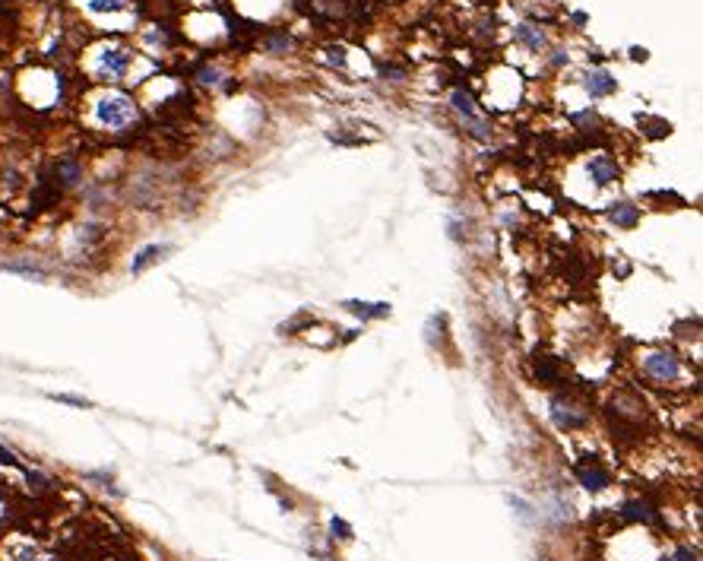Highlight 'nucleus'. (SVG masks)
I'll use <instances>...</instances> for the list:
<instances>
[{
    "mask_svg": "<svg viewBox=\"0 0 703 561\" xmlns=\"http://www.w3.org/2000/svg\"><path fill=\"white\" fill-rule=\"evenodd\" d=\"M555 422L561 425V428H583L586 425V416H573L570 409H561L555 403Z\"/></svg>",
    "mask_w": 703,
    "mask_h": 561,
    "instance_id": "obj_15",
    "label": "nucleus"
},
{
    "mask_svg": "<svg viewBox=\"0 0 703 561\" xmlns=\"http://www.w3.org/2000/svg\"><path fill=\"white\" fill-rule=\"evenodd\" d=\"M54 400H57V403H70V406H77V409H89V400H83V396H70V394H54Z\"/></svg>",
    "mask_w": 703,
    "mask_h": 561,
    "instance_id": "obj_20",
    "label": "nucleus"
},
{
    "mask_svg": "<svg viewBox=\"0 0 703 561\" xmlns=\"http://www.w3.org/2000/svg\"><path fill=\"white\" fill-rule=\"evenodd\" d=\"M345 308L355 311L358 317H384V314H390V305H384V301H345Z\"/></svg>",
    "mask_w": 703,
    "mask_h": 561,
    "instance_id": "obj_11",
    "label": "nucleus"
},
{
    "mask_svg": "<svg viewBox=\"0 0 703 561\" xmlns=\"http://www.w3.org/2000/svg\"><path fill=\"white\" fill-rule=\"evenodd\" d=\"M131 0H89V10L92 13H121L127 10Z\"/></svg>",
    "mask_w": 703,
    "mask_h": 561,
    "instance_id": "obj_16",
    "label": "nucleus"
},
{
    "mask_svg": "<svg viewBox=\"0 0 703 561\" xmlns=\"http://www.w3.org/2000/svg\"><path fill=\"white\" fill-rule=\"evenodd\" d=\"M131 60H133L131 48H124V45H108V48H101V54H99V77L101 79H121L127 70H131Z\"/></svg>",
    "mask_w": 703,
    "mask_h": 561,
    "instance_id": "obj_2",
    "label": "nucleus"
},
{
    "mask_svg": "<svg viewBox=\"0 0 703 561\" xmlns=\"http://www.w3.org/2000/svg\"><path fill=\"white\" fill-rule=\"evenodd\" d=\"M577 479H580V485H583L586 491H602V489H609V482H611L609 470H605V466H599L592 457L583 460V463L577 466Z\"/></svg>",
    "mask_w": 703,
    "mask_h": 561,
    "instance_id": "obj_3",
    "label": "nucleus"
},
{
    "mask_svg": "<svg viewBox=\"0 0 703 561\" xmlns=\"http://www.w3.org/2000/svg\"><path fill=\"white\" fill-rule=\"evenodd\" d=\"M162 251H165V248H162V245H149V248H143V251L133 257L131 270H133V273H143V270H146L149 263H155V260H159Z\"/></svg>",
    "mask_w": 703,
    "mask_h": 561,
    "instance_id": "obj_13",
    "label": "nucleus"
},
{
    "mask_svg": "<svg viewBox=\"0 0 703 561\" xmlns=\"http://www.w3.org/2000/svg\"><path fill=\"white\" fill-rule=\"evenodd\" d=\"M453 108L463 114V118H472V114H475V102H472V96H469V92H463V89H456V92H453Z\"/></svg>",
    "mask_w": 703,
    "mask_h": 561,
    "instance_id": "obj_17",
    "label": "nucleus"
},
{
    "mask_svg": "<svg viewBox=\"0 0 703 561\" xmlns=\"http://www.w3.org/2000/svg\"><path fill=\"white\" fill-rule=\"evenodd\" d=\"M26 476H29V485H32L35 491H51V479H48L45 472H32V470H29Z\"/></svg>",
    "mask_w": 703,
    "mask_h": 561,
    "instance_id": "obj_18",
    "label": "nucleus"
},
{
    "mask_svg": "<svg viewBox=\"0 0 703 561\" xmlns=\"http://www.w3.org/2000/svg\"><path fill=\"white\" fill-rule=\"evenodd\" d=\"M0 466H19V460H16V457H13V454H10V450H6V448H4V444H0Z\"/></svg>",
    "mask_w": 703,
    "mask_h": 561,
    "instance_id": "obj_23",
    "label": "nucleus"
},
{
    "mask_svg": "<svg viewBox=\"0 0 703 561\" xmlns=\"http://www.w3.org/2000/svg\"><path fill=\"white\" fill-rule=\"evenodd\" d=\"M586 89H589L592 99H602V96H611L618 89L615 77H609L605 70H589L586 73Z\"/></svg>",
    "mask_w": 703,
    "mask_h": 561,
    "instance_id": "obj_7",
    "label": "nucleus"
},
{
    "mask_svg": "<svg viewBox=\"0 0 703 561\" xmlns=\"http://www.w3.org/2000/svg\"><path fill=\"white\" fill-rule=\"evenodd\" d=\"M330 530H333V536H339V539H352L349 523H343V520H336V517L330 520Z\"/></svg>",
    "mask_w": 703,
    "mask_h": 561,
    "instance_id": "obj_21",
    "label": "nucleus"
},
{
    "mask_svg": "<svg viewBox=\"0 0 703 561\" xmlns=\"http://www.w3.org/2000/svg\"><path fill=\"white\" fill-rule=\"evenodd\" d=\"M675 561H697V549H687L685 545V549L675 552Z\"/></svg>",
    "mask_w": 703,
    "mask_h": 561,
    "instance_id": "obj_22",
    "label": "nucleus"
},
{
    "mask_svg": "<svg viewBox=\"0 0 703 561\" xmlns=\"http://www.w3.org/2000/svg\"><path fill=\"white\" fill-rule=\"evenodd\" d=\"M586 172H589V178L596 181L599 187H609L621 178V168L611 155H592V159L586 162Z\"/></svg>",
    "mask_w": 703,
    "mask_h": 561,
    "instance_id": "obj_5",
    "label": "nucleus"
},
{
    "mask_svg": "<svg viewBox=\"0 0 703 561\" xmlns=\"http://www.w3.org/2000/svg\"><path fill=\"white\" fill-rule=\"evenodd\" d=\"M678 371H681L678 355H672V352H653V355H646V374L656 377V381H675V377H678Z\"/></svg>",
    "mask_w": 703,
    "mask_h": 561,
    "instance_id": "obj_4",
    "label": "nucleus"
},
{
    "mask_svg": "<svg viewBox=\"0 0 703 561\" xmlns=\"http://www.w3.org/2000/svg\"><path fill=\"white\" fill-rule=\"evenodd\" d=\"M0 511H4V501H0Z\"/></svg>",
    "mask_w": 703,
    "mask_h": 561,
    "instance_id": "obj_24",
    "label": "nucleus"
},
{
    "mask_svg": "<svg viewBox=\"0 0 703 561\" xmlns=\"http://www.w3.org/2000/svg\"><path fill=\"white\" fill-rule=\"evenodd\" d=\"M95 121L108 130H127L136 121V105L121 92H108L95 102Z\"/></svg>",
    "mask_w": 703,
    "mask_h": 561,
    "instance_id": "obj_1",
    "label": "nucleus"
},
{
    "mask_svg": "<svg viewBox=\"0 0 703 561\" xmlns=\"http://www.w3.org/2000/svg\"><path fill=\"white\" fill-rule=\"evenodd\" d=\"M514 38H516V42H523V45H526L529 51H538V48H542V45H545V35H542V32L536 29V26H529V23L516 26Z\"/></svg>",
    "mask_w": 703,
    "mask_h": 561,
    "instance_id": "obj_10",
    "label": "nucleus"
},
{
    "mask_svg": "<svg viewBox=\"0 0 703 561\" xmlns=\"http://www.w3.org/2000/svg\"><path fill=\"white\" fill-rule=\"evenodd\" d=\"M13 561H48V558H45L38 549H32V545H23V549H16Z\"/></svg>",
    "mask_w": 703,
    "mask_h": 561,
    "instance_id": "obj_19",
    "label": "nucleus"
},
{
    "mask_svg": "<svg viewBox=\"0 0 703 561\" xmlns=\"http://www.w3.org/2000/svg\"><path fill=\"white\" fill-rule=\"evenodd\" d=\"M536 377L542 384H558V381H561V365H558V358L538 355L536 358Z\"/></svg>",
    "mask_w": 703,
    "mask_h": 561,
    "instance_id": "obj_9",
    "label": "nucleus"
},
{
    "mask_svg": "<svg viewBox=\"0 0 703 561\" xmlns=\"http://www.w3.org/2000/svg\"><path fill=\"white\" fill-rule=\"evenodd\" d=\"M609 219L615 222L618 228H633L640 222V209L633 204H627V200H618V204L609 206Z\"/></svg>",
    "mask_w": 703,
    "mask_h": 561,
    "instance_id": "obj_8",
    "label": "nucleus"
},
{
    "mask_svg": "<svg viewBox=\"0 0 703 561\" xmlns=\"http://www.w3.org/2000/svg\"><path fill=\"white\" fill-rule=\"evenodd\" d=\"M640 124H646L643 127V133L646 137H653V140H662V137H668L672 133V124L668 121H662V118H650V114H643V118H637Z\"/></svg>",
    "mask_w": 703,
    "mask_h": 561,
    "instance_id": "obj_12",
    "label": "nucleus"
},
{
    "mask_svg": "<svg viewBox=\"0 0 703 561\" xmlns=\"http://www.w3.org/2000/svg\"><path fill=\"white\" fill-rule=\"evenodd\" d=\"M621 513H624L627 520H653L656 517V511H653L650 504H643V501H627L624 508H621Z\"/></svg>",
    "mask_w": 703,
    "mask_h": 561,
    "instance_id": "obj_14",
    "label": "nucleus"
},
{
    "mask_svg": "<svg viewBox=\"0 0 703 561\" xmlns=\"http://www.w3.org/2000/svg\"><path fill=\"white\" fill-rule=\"evenodd\" d=\"M51 184H57L60 191H70V187H77L79 181H83V165H79L77 159H57L54 162V172H51Z\"/></svg>",
    "mask_w": 703,
    "mask_h": 561,
    "instance_id": "obj_6",
    "label": "nucleus"
}]
</instances>
